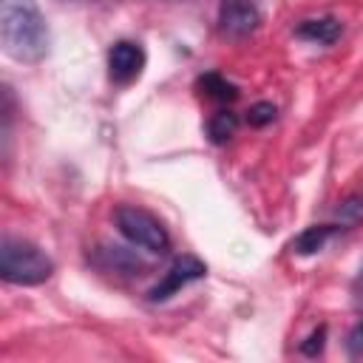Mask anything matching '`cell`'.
Masks as SVG:
<instances>
[{
  "label": "cell",
  "mask_w": 363,
  "mask_h": 363,
  "mask_svg": "<svg viewBox=\"0 0 363 363\" xmlns=\"http://www.w3.org/2000/svg\"><path fill=\"white\" fill-rule=\"evenodd\" d=\"M0 43L17 62H40L48 51V26L37 0H0Z\"/></svg>",
  "instance_id": "cell-1"
},
{
  "label": "cell",
  "mask_w": 363,
  "mask_h": 363,
  "mask_svg": "<svg viewBox=\"0 0 363 363\" xmlns=\"http://www.w3.org/2000/svg\"><path fill=\"white\" fill-rule=\"evenodd\" d=\"M54 272V261L31 241L6 235L0 241V278L17 286H34L48 281Z\"/></svg>",
  "instance_id": "cell-2"
},
{
  "label": "cell",
  "mask_w": 363,
  "mask_h": 363,
  "mask_svg": "<svg viewBox=\"0 0 363 363\" xmlns=\"http://www.w3.org/2000/svg\"><path fill=\"white\" fill-rule=\"evenodd\" d=\"M113 221H116V230L133 247H142V250L156 252V255L170 250V235H167L164 224L153 213H147V210H142L136 204H119L113 210Z\"/></svg>",
  "instance_id": "cell-3"
},
{
  "label": "cell",
  "mask_w": 363,
  "mask_h": 363,
  "mask_svg": "<svg viewBox=\"0 0 363 363\" xmlns=\"http://www.w3.org/2000/svg\"><path fill=\"white\" fill-rule=\"evenodd\" d=\"M207 275V264L201 261V258H196V255H179L170 267H167V272L162 275V281L147 292V298L150 301H167L170 295H176L182 286H187V284H193V281H199V278H204Z\"/></svg>",
  "instance_id": "cell-4"
},
{
  "label": "cell",
  "mask_w": 363,
  "mask_h": 363,
  "mask_svg": "<svg viewBox=\"0 0 363 363\" xmlns=\"http://www.w3.org/2000/svg\"><path fill=\"white\" fill-rule=\"evenodd\" d=\"M261 23V11L255 0H221L218 6V31L224 37L241 40L252 34Z\"/></svg>",
  "instance_id": "cell-5"
},
{
  "label": "cell",
  "mask_w": 363,
  "mask_h": 363,
  "mask_svg": "<svg viewBox=\"0 0 363 363\" xmlns=\"http://www.w3.org/2000/svg\"><path fill=\"white\" fill-rule=\"evenodd\" d=\"M145 68V48L139 43H130V40H119L111 45L108 51V71H111V79L116 82H130L142 74Z\"/></svg>",
  "instance_id": "cell-6"
},
{
  "label": "cell",
  "mask_w": 363,
  "mask_h": 363,
  "mask_svg": "<svg viewBox=\"0 0 363 363\" xmlns=\"http://www.w3.org/2000/svg\"><path fill=\"white\" fill-rule=\"evenodd\" d=\"M96 261L102 269H113V272H125V275H139L142 269H147V264L128 247H116V244H105L96 250Z\"/></svg>",
  "instance_id": "cell-7"
},
{
  "label": "cell",
  "mask_w": 363,
  "mask_h": 363,
  "mask_svg": "<svg viewBox=\"0 0 363 363\" xmlns=\"http://www.w3.org/2000/svg\"><path fill=\"white\" fill-rule=\"evenodd\" d=\"M295 34L301 40H309V43H320V45H329L340 37V20L335 17H312V20H303Z\"/></svg>",
  "instance_id": "cell-8"
},
{
  "label": "cell",
  "mask_w": 363,
  "mask_h": 363,
  "mask_svg": "<svg viewBox=\"0 0 363 363\" xmlns=\"http://www.w3.org/2000/svg\"><path fill=\"white\" fill-rule=\"evenodd\" d=\"M335 233L332 224H315V227H306L295 241H292V250L298 255H312L318 250H323V244L329 241V235Z\"/></svg>",
  "instance_id": "cell-9"
},
{
  "label": "cell",
  "mask_w": 363,
  "mask_h": 363,
  "mask_svg": "<svg viewBox=\"0 0 363 363\" xmlns=\"http://www.w3.org/2000/svg\"><path fill=\"white\" fill-rule=\"evenodd\" d=\"M199 88H201L204 96L218 99V102H230V99L238 96V88L233 82H227L221 74H204V77H199Z\"/></svg>",
  "instance_id": "cell-10"
},
{
  "label": "cell",
  "mask_w": 363,
  "mask_h": 363,
  "mask_svg": "<svg viewBox=\"0 0 363 363\" xmlns=\"http://www.w3.org/2000/svg\"><path fill=\"white\" fill-rule=\"evenodd\" d=\"M238 128V116L233 111H216L207 122V136L216 142V145H224Z\"/></svg>",
  "instance_id": "cell-11"
},
{
  "label": "cell",
  "mask_w": 363,
  "mask_h": 363,
  "mask_svg": "<svg viewBox=\"0 0 363 363\" xmlns=\"http://www.w3.org/2000/svg\"><path fill=\"white\" fill-rule=\"evenodd\" d=\"M275 105L272 102H255L250 111H247V122L252 125V128H264V125H269L272 119H275Z\"/></svg>",
  "instance_id": "cell-12"
},
{
  "label": "cell",
  "mask_w": 363,
  "mask_h": 363,
  "mask_svg": "<svg viewBox=\"0 0 363 363\" xmlns=\"http://www.w3.org/2000/svg\"><path fill=\"white\" fill-rule=\"evenodd\" d=\"M337 218L340 221H357V218H363V196L343 199L340 207H337Z\"/></svg>",
  "instance_id": "cell-13"
},
{
  "label": "cell",
  "mask_w": 363,
  "mask_h": 363,
  "mask_svg": "<svg viewBox=\"0 0 363 363\" xmlns=\"http://www.w3.org/2000/svg\"><path fill=\"white\" fill-rule=\"evenodd\" d=\"M323 343H326V326H318V329L301 343V352H303L306 357H315V354L323 352Z\"/></svg>",
  "instance_id": "cell-14"
},
{
  "label": "cell",
  "mask_w": 363,
  "mask_h": 363,
  "mask_svg": "<svg viewBox=\"0 0 363 363\" xmlns=\"http://www.w3.org/2000/svg\"><path fill=\"white\" fill-rule=\"evenodd\" d=\"M346 349L352 357H360L363 354V320L352 326V332L346 335Z\"/></svg>",
  "instance_id": "cell-15"
},
{
  "label": "cell",
  "mask_w": 363,
  "mask_h": 363,
  "mask_svg": "<svg viewBox=\"0 0 363 363\" xmlns=\"http://www.w3.org/2000/svg\"><path fill=\"white\" fill-rule=\"evenodd\" d=\"M360 278H363V267H360Z\"/></svg>",
  "instance_id": "cell-16"
},
{
  "label": "cell",
  "mask_w": 363,
  "mask_h": 363,
  "mask_svg": "<svg viewBox=\"0 0 363 363\" xmlns=\"http://www.w3.org/2000/svg\"><path fill=\"white\" fill-rule=\"evenodd\" d=\"M360 306H363V301H360Z\"/></svg>",
  "instance_id": "cell-17"
}]
</instances>
